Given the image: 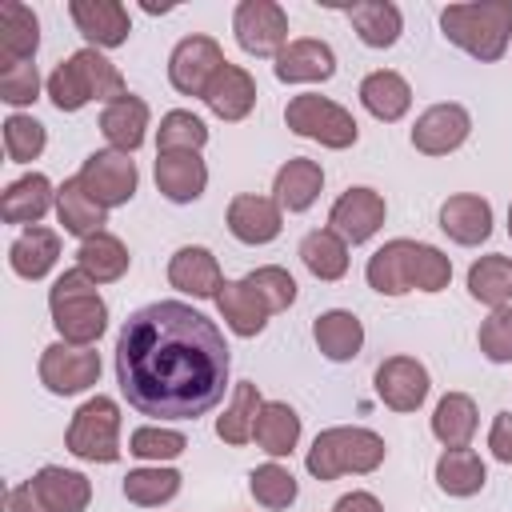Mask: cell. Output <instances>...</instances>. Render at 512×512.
<instances>
[{
  "mask_svg": "<svg viewBox=\"0 0 512 512\" xmlns=\"http://www.w3.org/2000/svg\"><path fill=\"white\" fill-rule=\"evenodd\" d=\"M228 344L216 320L180 300L136 308L116 336V380L140 416L196 420L224 400Z\"/></svg>",
  "mask_w": 512,
  "mask_h": 512,
  "instance_id": "6da1fadb",
  "label": "cell"
},
{
  "mask_svg": "<svg viewBox=\"0 0 512 512\" xmlns=\"http://www.w3.org/2000/svg\"><path fill=\"white\" fill-rule=\"evenodd\" d=\"M444 40L480 64H496L512 40V0H472L440 8Z\"/></svg>",
  "mask_w": 512,
  "mask_h": 512,
  "instance_id": "7a4b0ae2",
  "label": "cell"
},
{
  "mask_svg": "<svg viewBox=\"0 0 512 512\" xmlns=\"http://www.w3.org/2000/svg\"><path fill=\"white\" fill-rule=\"evenodd\" d=\"M44 88H48V100H52L60 112H80V108L92 104V100L112 104V100L128 96L120 68H116L100 48H80V52H72L68 60H60V64L52 68V76H48Z\"/></svg>",
  "mask_w": 512,
  "mask_h": 512,
  "instance_id": "3957f363",
  "label": "cell"
},
{
  "mask_svg": "<svg viewBox=\"0 0 512 512\" xmlns=\"http://www.w3.org/2000/svg\"><path fill=\"white\" fill-rule=\"evenodd\" d=\"M48 312L64 344L92 348L108 328V304L96 292V280H88L80 268H68L64 276H56V284L48 288Z\"/></svg>",
  "mask_w": 512,
  "mask_h": 512,
  "instance_id": "277c9868",
  "label": "cell"
},
{
  "mask_svg": "<svg viewBox=\"0 0 512 512\" xmlns=\"http://www.w3.org/2000/svg\"><path fill=\"white\" fill-rule=\"evenodd\" d=\"M384 436L372 432V428H356V424H336V428H324L308 456H304V468L316 476V480H336V476H368L384 464Z\"/></svg>",
  "mask_w": 512,
  "mask_h": 512,
  "instance_id": "5b68a950",
  "label": "cell"
},
{
  "mask_svg": "<svg viewBox=\"0 0 512 512\" xmlns=\"http://www.w3.org/2000/svg\"><path fill=\"white\" fill-rule=\"evenodd\" d=\"M64 448L88 464H116L120 460V404L112 396H88L64 432Z\"/></svg>",
  "mask_w": 512,
  "mask_h": 512,
  "instance_id": "8992f818",
  "label": "cell"
},
{
  "mask_svg": "<svg viewBox=\"0 0 512 512\" xmlns=\"http://www.w3.org/2000/svg\"><path fill=\"white\" fill-rule=\"evenodd\" d=\"M284 124H288L296 136L316 140V144L336 148V152H340V148H352V144L360 140V124L352 120V112L340 108L336 100L320 96V92H300V96H292L288 108H284Z\"/></svg>",
  "mask_w": 512,
  "mask_h": 512,
  "instance_id": "52a82bcc",
  "label": "cell"
},
{
  "mask_svg": "<svg viewBox=\"0 0 512 512\" xmlns=\"http://www.w3.org/2000/svg\"><path fill=\"white\" fill-rule=\"evenodd\" d=\"M36 372H40V384L52 396H76V392H88L100 380V352L56 340L40 352Z\"/></svg>",
  "mask_w": 512,
  "mask_h": 512,
  "instance_id": "ba28073f",
  "label": "cell"
},
{
  "mask_svg": "<svg viewBox=\"0 0 512 512\" xmlns=\"http://www.w3.org/2000/svg\"><path fill=\"white\" fill-rule=\"evenodd\" d=\"M236 44L248 56H280L288 44V12L276 0H240L232 12Z\"/></svg>",
  "mask_w": 512,
  "mask_h": 512,
  "instance_id": "9c48e42d",
  "label": "cell"
},
{
  "mask_svg": "<svg viewBox=\"0 0 512 512\" xmlns=\"http://www.w3.org/2000/svg\"><path fill=\"white\" fill-rule=\"evenodd\" d=\"M224 64H228L224 60V48L212 36H200L196 32V36H184L172 48V56H168V80H172V88L180 96H200L204 100L208 84L216 80V72Z\"/></svg>",
  "mask_w": 512,
  "mask_h": 512,
  "instance_id": "30bf717a",
  "label": "cell"
},
{
  "mask_svg": "<svg viewBox=\"0 0 512 512\" xmlns=\"http://www.w3.org/2000/svg\"><path fill=\"white\" fill-rule=\"evenodd\" d=\"M80 184L104 204V208H120L136 196V184H140V172H136V160L128 152H116V148H100L92 152L84 164H80Z\"/></svg>",
  "mask_w": 512,
  "mask_h": 512,
  "instance_id": "8fae6325",
  "label": "cell"
},
{
  "mask_svg": "<svg viewBox=\"0 0 512 512\" xmlns=\"http://www.w3.org/2000/svg\"><path fill=\"white\" fill-rule=\"evenodd\" d=\"M384 196L376 192V188H364V184H356V188H348V192H340L336 196V204L328 208V228L344 240V244H364V240H372L380 228H384Z\"/></svg>",
  "mask_w": 512,
  "mask_h": 512,
  "instance_id": "7c38bea8",
  "label": "cell"
},
{
  "mask_svg": "<svg viewBox=\"0 0 512 512\" xmlns=\"http://www.w3.org/2000/svg\"><path fill=\"white\" fill-rule=\"evenodd\" d=\"M420 244L424 240H408L396 236L388 244H380L368 264H364V280L368 288H376L380 296H404L416 288V264H420Z\"/></svg>",
  "mask_w": 512,
  "mask_h": 512,
  "instance_id": "4fadbf2b",
  "label": "cell"
},
{
  "mask_svg": "<svg viewBox=\"0 0 512 512\" xmlns=\"http://www.w3.org/2000/svg\"><path fill=\"white\" fill-rule=\"evenodd\" d=\"M472 132V116L464 104H432L412 124V148L424 156H448L456 152Z\"/></svg>",
  "mask_w": 512,
  "mask_h": 512,
  "instance_id": "5bb4252c",
  "label": "cell"
},
{
  "mask_svg": "<svg viewBox=\"0 0 512 512\" xmlns=\"http://www.w3.org/2000/svg\"><path fill=\"white\" fill-rule=\"evenodd\" d=\"M428 368L416 356H388L376 368V396L392 408V412H416L428 400Z\"/></svg>",
  "mask_w": 512,
  "mask_h": 512,
  "instance_id": "9a60e30c",
  "label": "cell"
},
{
  "mask_svg": "<svg viewBox=\"0 0 512 512\" xmlns=\"http://www.w3.org/2000/svg\"><path fill=\"white\" fill-rule=\"evenodd\" d=\"M168 284L192 300H216V292L224 288V272H220V260L212 256V248L184 244L168 260Z\"/></svg>",
  "mask_w": 512,
  "mask_h": 512,
  "instance_id": "2e32d148",
  "label": "cell"
},
{
  "mask_svg": "<svg viewBox=\"0 0 512 512\" xmlns=\"http://www.w3.org/2000/svg\"><path fill=\"white\" fill-rule=\"evenodd\" d=\"M68 16L76 32L88 40V48H120L132 32L128 8L120 0H72Z\"/></svg>",
  "mask_w": 512,
  "mask_h": 512,
  "instance_id": "e0dca14e",
  "label": "cell"
},
{
  "mask_svg": "<svg viewBox=\"0 0 512 512\" xmlns=\"http://www.w3.org/2000/svg\"><path fill=\"white\" fill-rule=\"evenodd\" d=\"M284 228V208L272 196H256V192H240L228 200V232L240 244H272Z\"/></svg>",
  "mask_w": 512,
  "mask_h": 512,
  "instance_id": "ac0fdd59",
  "label": "cell"
},
{
  "mask_svg": "<svg viewBox=\"0 0 512 512\" xmlns=\"http://www.w3.org/2000/svg\"><path fill=\"white\" fill-rule=\"evenodd\" d=\"M332 76H336V52L324 40L300 36V40H288L284 52L276 56L280 84H324Z\"/></svg>",
  "mask_w": 512,
  "mask_h": 512,
  "instance_id": "d6986e66",
  "label": "cell"
},
{
  "mask_svg": "<svg viewBox=\"0 0 512 512\" xmlns=\"http://www.w3.org/2000/svg\"><path fill=\"white\" fill-rule=\"evenodd\" d=\"M440 232L452 240V244H464V248H476L492 236V204L476 192H456L440 204Z\"/></svg>",
  "mask_w": 512,
  "mask_h": 512,
  "instance_id": "ffe728a7",
  "label": "cell"
},
{
  "mask_svg": "<svg viewBox=\"0 0 512 512\" xmlns=\"http://www.w3.org/2000/svg\"><path fill=\"white\" fill-rule=\"evenodd\" d=\"M156 188L172 204H192L208 188V164L200 152H156Z\"/></svg>",
  "mask_w": 512,
  "mask_h": 512,
  "instance_id": "44dd1931",
  "label": "cell"
},
{
  "mask_svg": "<svg viewBox=\"0 0 512 512\" xmlns=\"http://www.w3.org/2000/svg\"><path fill=\"white\" fill-rule=\"evenodd\" d=\"M48 208H56V188L44 172H28L20 180H12L0 196V220L4 224H40L48 216Z\"/></svg>",
  "mask_w": 512,
  "mask_h": 512,
  "instance_id": "7402d4cb",
  "label": "cell"
},
{
  "mask_svg": "<svg viewBox=\"0 0 512 512\" xmlns=\"http://www.w3.org/2000/svg\"><path fill=\"white\" fill-rule=\"evenodd\" d=\"M204 104H208V112L220 116L224 124L244 120V116L256 108V80H252V72L228 60V64L216 72V80L208 84Z\"/></svg>",
  "mask_w": 512,
  "mask_h": 512,
  "instance_id": "603a6c76",
  "label": "cell"
},
{
  "mask_svg": "<svg viewBox=\"0 0 512 512\" xmlns=\"http://www.w3.org/2000/svg\"><path fill=\"white\" fill-rule=\"evenodd\" d=\"M320 188H324V168H320L316 160H308V156L284 160V164L276 168V176H272V192H276L272 200H276L284 212H308V208L316 204Z\"/></svg>",
  "mask_w": 512,
  "mask_h": 512,
  "instance_id": "cb8c5ba5",
  "label": "cell"
},
{
  "mask_svg": "<svg viewBox=\"0 0 512 512\" xmlns=\"http://www.w3.org/2000/svg\"><path fill=\"white\" fill-rule=\"evenodd\" d=\"M56 220L64 224L68 236L88 240V236L104 232V224H108V208L80 184V176H72V180H64V184L56 188Z\"/></svg>",
  "mask_w": 512,
  "mask_h": 512,
  "instance_id": "d4e9b609",
  "label": "cell"
},
{
  "mask_svg": "<svg viewBox=\"0 0 512 512\" xmlns=\"http://www.w3.org/2000/svg\"><path fill=\"white\" fill-rule=\"evenodd\" d=\"M216 308L224 316V324L236 332V336H260L272 308L264 304V296L248 284V280H224V288L216 292Z\"/></svg>",
  "mask_w": 512,
  "mask_h": 512,
  "instance_id": "484cf974",
  "label": "cell"
},
{
  "mask_svg": "<svg viewBox=\"0 0 512 512\" xmlns=\"http://www.w3.org/2000/svg\"><path fill=\"white\" fill-rule=\"evenodd\" d=\"M40 48V20L28 4L4 0L0 4V68L32 60Z\"/></svg>",
  "mask_w": 512,
  "mask_h": 512,
  "instance_id": "4316f807",
  "label": "cell"
},
{
  "mask_svg": "<svg viewBox=\"0 0 512 512\" xmlns=\"http://www.w3.org/2000/svg\"><path fill=\"white\" fill-rule=\"evenodd\" d=\"M360 104L368 116H376L380 124H396L400 116H408L412 108V88L400 72L392 68H376L360 80Z\"/></svg>",
  "mask_w": 512,
  "mask_h": 512,
  "instance_id": "83f0119b",
  "label": "cell"
},
{
  "mask_svg": "<svg viewBox=\"0 0 512 512\" xmlns=\"http://www.w3.org/2000/svg\"><path fill=\"white\" fill-rule=\"evenodd\" d=\"M56 260H60V236L44 224L24 228L8 248V268L20 280H44L56 268Z\"/></svg>",
  "mask_w": 512,
  "mask_h": 512,
  "instance_id": "f1b7e54d",
  "label": "cell"
},
{
  "mask_svg": "<svg viewBox=\"0 0 512 512\" xmlns=\"http://www.w3.org/2000/svg\"><path fill=\"white\" fill-rule=\"evenodd\" d=\"M312 340H316V348L332 364H344V360H356L360 356V348H364V324L348 308H328V312L316 316Z\"/></svg>",
  "mask_w": 512,
  "mask_h": 512,
  "instance_id": "f546056e",
  "label": "cell"
},
{
  "mask_svg": "<svg viewBox=\"0 0 512 512\" xmlns=\"http://www.w3.org/2000/svg\"><path fill=\"white\" fill-rule=\"evenodd\" d=\"M32 488H36V496L48 512H84L88 500H92L88 476L72 472V468H60V464H44L32 476Z\"/></svg>",
  "mask_w": 512,
  "mask_h": 512,
  "instance_id": "4dcf8cb0",
  "label": "cell"
},
{
  "mask_svg": "<svg viewBox=\"0 0 512 512\" xmlns=\"http://www.w3.org/2000/svg\"><path fill=\"white\" fill-rule=\"evenodd\" d=\"M100 132H104V140L116 152H128L132 156L144 144V136H148V104L140 96H132V92L120 96V100H112V104H104Z\"/></svg>",
  "mask_w": 512,
  "mask_h": 512,
  "instance_id": "1f68e13d",
  "label": "cell"
},
{
  "mask_svg": "<svg viewBox=\"0 0 512 512\" xmlns=\"http://www.w3.org/2000/svg\"><path fill=\"white\" fill-rule=\"evenodd\" d=\"M128 264H132V256H128V248H124V240L112 236V232H96V236L80 240V248H76V268H80L88 280H96V284L120 280V276L128 272Z\"/></svg>",
  "mask_w": 512,
  "mask_h": 512,
  "instance_id": "d6a6232c",
  "label": "cell"
},
{
  "mask_svg": "<svg viewBox=\"0 0 512 512\" xmlns=\"http://www.w3.org/2000/svg\"><path fill=\"white\" fill-rule=\"evenodd\" d=\"M252 440L272 460L292 456V448L300 444V416H296V408L284 404V400H264V408L256 416V428H252Z\"/></svg>",
  "mask_w": 512,
  "mask_h": 512,
  "instance_id": "836d02e7",
  "label": "cell"
},
{
  "mask_svg": "<svg viewBox=\"0 0 512 512\" xmlns=\"http://www.w3.org/2000/svg\"><path fill=\"white\" fill-rule=\"evenodd\" d=\"M352 32L368 44V48H392L404 32V16L392 0H360L348 8Z\"/></svg>",
  "mask_w": 512,
  "mask_h": 512,
  "instance_id": "e575fe53",
  "label": "cell"
},
{
  "mask_svg": "<svg viewBox=\"0 0 512 512\" xmlns=\"http://www.w3.org/2000/svg\"><path fill=\"white\" fill-rule=\"evenodd\" d=\"M476 424H480V412H476V400L468 392L440 396V404L432 412V436L444 448H468V440L476 436Z\"/></svg>",
  "mask_w": 512,
  "mask_h": 512,
  "instance_id": "d590c367",
  "label": "cell"
},
{
  "mask_svg": "<svg viewBox=\"0 0 512 512\" xmlns=\"http://www.w3.org/2000/svg\"><path fill=\"white\" fill-rule=\"evenodd\" d=\"M468 296L484 308H508L512 300V256L488 252L468 268Z\"/></svg>",
  "mask_w": 512,
  "mask_h": 512,
  "instance_id": "8d00e7d4",
  "label": "cell"
},
{
  "mask_svg": "<svg viewBox=\"0 0 512 512\" xmlns=\"http://www.w3.org/2000/svg\"><path fill=\"white\" fill-rule=\"evenodd\" d=\"M436 484L448 496H476L488 484V468L472 448H444L436 460Z\"/></svg>",
  "mask_w": 512,
  "mask_h": 512,
  "instance_id": "74e56055",
  "label": "cell"
},
{
  "mask_svg": "<svg viewBox=\"0 0 512 512\" xmlns=\"http://www.w3.org/2000/svg\"><path fill=\"white\" fill-rule=\"evenodd\" d=\"M260 408H264L260 388H256L252 380H240V384L232 388V404L224 408V416H216V436H220L224 444H232V448L248 444V440H252V428H256Z\"/></svg>",
  "mask_w": 512,
  "mask_h": 512,
  "instance_id": "f35d334b",
  "label": "cell"
},
{
  "mask_svg": "<svg viewBox=\"0 0 512 512\" xmlns=\"http://www.w3.org/2000/svg\"><path fill=\"white\" fill-rule=\"evenodd\" d=\"M300 260L316 280H340L348 272V244L332 228H316L300 240Z\"/></svg>",
  "mask_w": 512,
  "mask_h": 512,
  "instance_id": "ab89813d",
  "label": "cell"
},
{
  "mask_svg": "<svg viewBox=\"0 0 512 512\" xmlns=\"http://www.w3.org/2000/svg\"><path fill=\"white\" fill-rule=\"evenodd\" d=\"M180 472L176 468H164V464H152V468H132L124 476V496L128 504H140V508H160L168 504L176 492H180Z\"/></svg>",
  "mask_w": 512,
  "mask_h": 512,
  "instance_id": "60d3db41",
  "label": "cell"
},
{
  "mask_svg": "<svg viewBox=\"0 0 512 512\" xmlns=\"http://www.w3.org/2000/svg\"><path fill=\"white\" fill-rule=\"evenodd\" d=\"M208 144V128L196 112L188 108H172L160 116V128H156V148L160 152H200Z\"/></svg>",
  "mask_w": 512,
  "mask_h": 512,
  "instance_id": "b9f144b4",
  "label": "cell"
},
{
  "mask_svg": "<svg viewBox=\"0 0 512 512\" xmlns=\"http://www.w3.org/2000/svg\"><path fill=\"white\" fill-rule=\"evenodd\" d=\"M248 492H252V500L256 504H264V508H272V512H280V508H288L292 500H296V476L284 468V464H276V460H268V464H260V468H252V476H248Z\"/></svg>",
  "mask_w": 512,
  "mask_h": 512,
  "instance_id": "7bdbcfd3",
  "label": "cell"
},
{
  "mask_svg": "<svg viewBox=\"0 0 512 512\" xmlns=\"http://www.w3.org/2000/svg\"><path fill=\"white\" fill-rule=\"evenodd\" d=\"M184 448H188V436L176 432V428H160V424H140V428L128 436V452H132L136 460H152V464L176 460Z\"/></svg>",
  "mask_w": 512,
  "mask_h": 512,
  "instance_id": "ee69618b",
  "label": "cell"
},
{
  "mask_svg": "<svg viewBox=\"0 0 512 512\" xmlns=\"http://www.w3.org/2000/svg\"><path fill=\"white\" fill-rule=\"evenodd\" d=\"M44 144H48V132H44V124H40L36 116L12 112V116L4 120V152H8L12 164L36 160V156L44 152Z\"/></svg>",
  "mask_w": 512,
  "mask_h": 512,
  "instance_id": "f6af8a7d",
  "label": "cell"
},
{
  "mask_svg": "<svg viewBox=\"0 0 512 512\" xmlns=\"http://www.w3.org/2000/svg\"><path fill=\"white\" fill-rule=\"evenodd\" d=\"M244 280L264 296V304H268L272 312H284V308L296 304V280H292V272L280 268V264H264V268L248 272Z\"/></svg>",
  "mask_w": 512,
  "mask_h": 512,
  "instance_id": "bcb514c9",
  "label": "cell"
},
{
  "mask_svg": "<svg viewBox=\"0 0 512 512\" xmlns=\"http://www.w3.org/2000/svg\"><path fill=\"white\" fill-rule=\"evenodd\" d=\"M476 344H480V352H484L492 364H512V308H496V312L480 324Z\"/></svg>",
  "mask_w": 512,
  "mask_h": 512,
  "instance_id": "7dc6e473",
  "label": "cell"
},
{
  "mask_svg": "<svg viewBox=\"0 0 512 512\" xmlns=\"http://www.w3.org/2000/svg\"><path fill=\"white\" fill-rule=\"evenodd\" d=\"M36 96H40V72H36L32 60L0 68V100H4V104L24 108V104H32Z\"/></svg>",
  "mask_w": 512,
  "mask_h": 512,
  "instance_id": "c3c4849f",
  "label": "cell"
},
{
  "mask_svg": "<svg viewBox=\"0 0 512 512\" xmlns=\"http://www.w3.org/2000/svg\"><path fill=\"white\" fill-rule=\"evenodd\" d=\"M488 448L500 464H512V412H496V420L488 428Z\"/></svg>",
  "mask_w": 512,
  "mask_h": 512,
  "instance_id": "681fc988",
  "label": "cell"
},
{
  "mask_svg": "<svg viewBox=\"0 0 512 512\" xmlns=\"http://www.w3.org/2000/svg\"><path fill=\"white\" fill-rule=\"evenodd\" d=\"M8 512H48V508L40 504L32 480H24V484H16V488L8 492Z\"/></svg>",
  "mask_w": 512,
  "mask_h": 512,
  "instance_id": "f907efd6",
  "label": "cell"
},
{
  "mask_svg": "<svg viewBox=\"0 0 512 512\" xmlns=\"http://www.w3.org/2000/svg\"><path fill=\"white\" fill-rule=\"evenodd\" d=\"M332 512H384V504H380L372 492H348V496L336 500Z\"/></svg>",
  "mask_w": 512,
  "mask_h": 512,
  "instance_id": "816d5d0a",
  "label": "cell"
},
{
  "mask_svg": "<svg viewBox=\"0 0 512 512\" xmlns=\"http://www.w3.org/2000/svg\"><path fill=\"white\" fill-rule=\"evenodd\" d=\"M508 236H512V204H508Z\"/></svg>",
  "mask_w": 512,
  "mask_h": 512,
  "instance_id": "f5cc1de1",
  "label": "cell"
}]
</instances>
